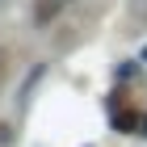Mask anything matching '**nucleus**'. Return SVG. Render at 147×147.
Instances as JSON below:
<instances>
[{"instance_id": "obj_1", "label": "nucleus", "mask_w": 147, "mask_h": 147, "mask_svg": "<svg viewBox=\"0 0 147 147\" xmlns=\"http://www.w3.org/2000/svg\"><path fill=\"white\" fill-rule=\"evenodd\" d=\"M113 130L135 135V130H139V113H135V109H113Z\"/></svg>"}, {"instance_id": "obj_2", "label": "nucleus", "mask_w": 147, "mask_h": 147, "mask_svg": "<svg viewBox=\"0 0 147 147\" xmlns=\"http://www.w3.org/2000/svg\"><path fill=\"white\" fill-rule=\"evenodd\" d=\"M59 9H63V0H34V17H38V21H55V17H59Z\"/></svg>"}, {"instance_id": "obj_3", "label": "nucleus", "mask_w": 147, "mask_h": 147, "mask_svg": "<svg viewBox=\"0 0 147 147\" xmlns=\"http://www.w3.org/2000/svg\"><path fill=\"white\" fill-rule=\"evenodd\" d=\"M4 76H9V51L0 46V84H4Z\"/></svg>"}]
</instances>
